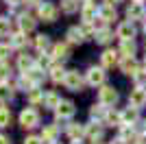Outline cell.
Listing matches in <instances>:
<instances>
[{"mask_svg": "<svg viewBox=\"0 0 146 144\" xmlns=\"http://www.w3.org/2000/svg\"><path fill=\"white\" fill-rule=\"evenodd\" d=\"M18 122L20 127L24 129V131H31V129H35V127H39V111H37L35 107H24L22 111H20L18 116Z\"/></svg>", "mask_w": 146, "mask_h": 144, "instance_id": "cell-1", "label": "cell"}, {"mask_svg": "<svg viewBox=\"0 0 146 144\" xmlns=\"http://www.w3.org/2000/svg\"><path fill=\"white\" fill-rule=\"evenodd\" d=\"M85 77L81 74L79 70H68L66 72V81H63V87L70 92H83V85H85Z\"/></svg>", "mask_w": 146, "mask_h": 144, "instance_id": "cell-2", "label": "cell"}, {"mask_svg": "<svg viewBox=\"0 0 146 144\" xmlns=\"http://www.w3.org/2000/svg\"><path fill=\"white\" fill-rule=\"evenodd\" d=\"M37 18L42 20V22H57V18H59V7L55 5V2H42V5L37 7Z\"/></svg>", "mask_w": 146, "mask_h": 144, "instance_id": "cell-3", "label": "cell"}, {"mask_svg": "<svg viewBox=\"0 0 146 144\" xmlns=\"http://www.w3.org/2000/svg\"><path fill=\"white\" fill-rule=\"evenodd\" d=\"M118 90L113 85H100V90H98V103L105 105V107H113L118 103Z\"/></svg>", "mask_w": 146, "mask_h": 144, "instance_id": "cell-4", "label": "cell"}, {"mask_svg": "<svg viewBox=\"0 0 146 144\" xmlns=\"http://www.w3.org/2000/svg\"><path fill=\"white\" fill-rule=\"evenodd\" d=\"M85 81H87V85H105V81H107V72H105V68L103 66H90L87 68V72H85Z\"/></svg>", "mask_w": 146, "mask_h": 144, "instance_id": "cell-5", "label": "cell"}, {"mask_svg": "<svg viewBox=\"0 0 146 144\" xmlns=\"http://www.w3.org/2000/svg\"><path fill=\"white\" fill-rule=\"evenodd\" d=\"M74 114H76L74 103L72 101H61V105L55 109V120L57 122H66V120H70Z\"/></svg>", "mask_w": 146, "mask_h": 144, "instance_id": "cell-6", "label": "cell"}, {"mask_svg": "<svg viewBox=\"0 0 146 144\" xmlns=\"http://www.w3.org/2000/svg\"><path fill=\"white\" fill-rule=\"evenodd\" d=\"M66 135L70 138L72 144H81V140H85V127L79 122H70V125H66Z\"/></svg>", "mask_w": 146, "mask_h": 144, "instance_id": "cell-7", "label": "cell"}, {"mask_svg": "<svg viewBox=\"0 0 146 144\" xmlns=\"http://www.w3.org/2000/svg\"><path fill=\"white\" fill-rule=\"evenodd\" d=\"M50 55H52V59H55V61L68 59V57L72 55V44H68V42H57V44H52Z\"/></svg>", "mask_w": 146, "mask_h": 144, "instance_id": "cell-8", "label": "cell"}, {"mask_svg": "<svg viewBox=\"0 0 146 144\" xmlns=\"http://www.w3.org/2000/svg\"><path fill=\"white\" fill-rule=\"evenodd\" d=\"M129 105H131V107H137V109L144 107L146 105V87L135 85L133 90L129 92Z\"/></svg>", "mask_w": 146, "mask_h": 144, "instance_id": "cell-9", "label": "cell"}, {"mask_svg": "<svg viewBox=\"0 0 146 144\" xmlns=\"http://www.w3.org/2000/svg\"><path fill=\"white\" fill-rule=\"evenodd\" d=\"M85 140H90L92 144H100V140H103V125L100 122H94L92 120L90 125H85Z\"/></svg>", "mask_w": 146, "mask_h": 144, "instance_id": "cell-10", "label": "cell"}, {"mask_svg": "<svg viewBox=\"0 0 146 144\" xmlns=\"http://www.w3.org/2000/svg\"><path fill=\"white\" fill-rule=\"evenodd\" d=\"M116 37L120 39V42H133L135 39V26H133V22H122V24H118V29H116Z\"/></svg>", "mask_w": 146, "mask_h": 144, "instance_id": "cell-11", "label": "cell"}, {"mask_svg": "<svg viewBox=\"0 0 146 144\" xmlns=\"http://www.w3.org/2000/svg\"><path fill=\"white\" fill-rule=\"evenodd\" d=\"M144 18H146L144 2H131L127 7V20L129 22H137V20H144Z\"/></svg>", "mask_w": 146, "mask_h": 144, "instance_id": "cell-12", "label": "cell"}, {"mask_svg": "<svg viewBox=\"0 0 146 144\" xmlns=\"http://www.w3.org/2000/svg\"><path fill=\"white\" fill-rule=\"evenodd\" d=\"M118 68H120V72H122V74H127V77H133L135 72L140 70V66H137L135 57H120Z\"/></svg>", "mask_w": 146, "mask_h": 144, "instance_id": "cell-13", "label": "cell"}, {"mask_svg": "<svg viewBox=\"0 0 146 144\" xmlns=\"http://www.w3.org/2000/svg\"><path fill=\"white\" fill-rule=\"evenodd\" d=\"M100 63H103V68H113L120 63V53L118 50H111V48H107L103 55H100Z\"/></svg>", "mask_w": 146, "mask_h": 144, "instance_id": "cell-14", "label": "cell"}, {"mask_svg": "<svg viewBox=\"0 0 146 144\" xmlns=\"http://www.w3.org/2000/svg\"><path fill=\"white\" fill-rule=\"evenodd\" d=\"M137 120H140V109H137V107H131V105H129V109L122 111V125H124V127H135Z\"/></svg>", "mask_w": 146, "mask_h": 144, "instance_id": "cell-15", "label": "cell"}, {"mask_svg": "<svg viewBox=\"0 0 146 144\" xmlns=\"http://www.w3.org/2000/svg\"><path fill=\"white\" fill-rule=\"evenodd\" d=\"M66 37H68V44H72V46H79V44H83V42L87 39L85 33H83V29H79V26H72V29H68Z\"/></svg>", "mask_w": 146, "mask_h": 144, "instance_id": "cell-16", "label": "cell"}, {"mask_svg": "<svg viewBox=\"0 0 146 144\" xmlns=\"http://www.w3.org/2000/svg\"><path fill=\"white\" fill-rule=\"evenodd\" d=\"M39 138L44 140V144H55L57 138H59V127H57V125H46Z\"/></svg>", "mask_w": 146, "mask_h": 144, "instance_id": "cell-17", "label": "cell"}, {"mask_svg": "<svg viewBox=\"0 0 146 144\" xmlns=\"http://www.w3.org/2000/svg\"><path fill=\"white\" fill-rule=\"evenodd\" d=\"M66 72L68 70H63V66H59V63H52V66L48 68V77H50V81H52V83H63V81H66Z\"/></svg>", "mask_w": 146, "mask_h": 144, "instance_id": "cell-18", "label": "cell"}, {"mask_svg": "<svg viewBox=\"0 0 146 144\" xmlns=\"http://www.w3.org/2000/svg\"><path fill=\"white\" fill-rule=\"evenodd\" d=\"M35 18L33 15H29V13H20L18 15V26L22 33H31V31H35Z\"/></svg>", "mask_w": 146, "mask_h": 144, "instance_id": "cell-19", "label": "cell"}, {"mask_svg": "<svg viewBox=\"0 0 146 144\" xmlns=\"http://www.w3.org/2000/svg\"><path fill=\"white\" fill-rule=\"evenodd\" d=\"M105 127H120L122 125V111H116V109H107V114L103 118Z\"/></svg>", "mask_w": 146, "mask_h": 144, "instance_id": "cell-20", "label": "cell"}, {"mask_svg": "<svg viewBox=\"0 0 146 144\" xmlns=\"http://www.w3.org/2000/svg\"><path fill=\"white\" fill-rule=\"evenodd\" d=\"M59 105H61V96L57 94L55 90H50V92H46V94H44V107H46V109L55 111Z\"/></svg>", "mask_w": 146, "mask_h": 144, "instance_id": "cell-21", "label": "cell"}, {"mask_svg": "<svg viewBox=\"0 0 146 144\" xmlns=\"http://www.w3.org/2000/svg\"><path fill=\"white\" fill-rule=\"evenodd\" d=\"M94 39H96V44H100V46H107L109 42H113V31H111L109 26H105V29L96 31Z\"/></svg>", "mask_w": 146, "mask_h": 144, "instance_id": "cell-22", "label": "cell"}, {"mask_svg": "<svg viewBox=\"0 0 146 144\" xmlns=\"http://www.w3.org/2000/svg\"><path fill=\"white\" fill-rule=\"evenodd\" d=\"M44 94H46V92H42L39 87H33V90H29V94H26V98H29V105H31V107L44 105Z\"/></svg>", "mask_w": 146, "mask_h": 144, "instance_id": "cell-23", "label": "cell"}, {"mask_svg": "<svg viewBox=\"0 0 146 144\" xmlns=\"http://www.w3.org/2000/svg\"><path fill=\"white\" fill-rule=\"evenodd\" d=\"M13 92H15L13 83H9V81H0V103L11 101V98H13Z\"/></svg>", "mask_w": 146, "mask_h": 144, "instance_id": "cell-24", "label": "cell"}, {"mask_svg": "<svg viewBox=\"0 0 146 144\" xmlns=\"http://www.w3.org/2000/svg\"><path fill=\"white\" fill-rule=\"evenodd\" d=\"M81 7H83V2H81V0H61V11L66 13V15L76 13Z\"/></svg>", "mask_w": 146, "mask_h": 144, "instance_id": "cell-25", "label": "cell"}, {"mask_svg": "<svg viewBox=\"0 0 146 144\" xmlns=\"http://www.w3.org/2000/svg\"><path fill=\"white\" fill-rule=\"evenodd\" d=\"M9 44H11L13 48H18V50H22V48L29 46V39H26V33H22V31H18V33H13L11 39H9Z\"/></svg>", "mask_w": 146, "mask_h": 144, "instance_id": "cell-26", "label": "cell"}, {"mask_svg": "<svg viewBox=\"0 0 146 144\" xmlns=\"http://www.w3.org/2000/svg\"><path fill=\"white\" fill-rule=\"evenodd\" d=\"M33 46L39 50V53H46V50H50L52 48V42H50L48 35H35V39H33Z\"/></svg>", "mask_w": 146, "mask_h": 144, "instance_id": "cell-27", "label": "cell"}, {"mask_svg": "<svg viewBox=\"0 0 146 144\" xmlns=\"http://www.w3.org/2000/svg\"><path fill=\"white\" fill-rule=\"evenodd\" d=\"M33 66H35V59H33L31 55H26V53L18 55V70L20 72H29Z\"/></svg>", "mask_w": 146, "mask_h": 144, "instance_id": "cell-28", "label": "cell"}, {"mask_svg": "<svg viewBox=\"0 0 146 144\" xmlns=\"http://www.w3.org/2000/svg\"><path fill=\"white\" fill-rule=\"evenodd\" d=\"M107 109H109V107H105V105H100V103H94V105L90 107V116H92V120H98V122H103L105 114H107Z\"/></svg>", "mask_w": 146, "mask_h": 144, "instance_id": "cell-29", "label": "cell"}, {"mask_svg": "<svg viewBox=\"0 0 146 144\" xmlns=\"http://www.w3.org/2000/svg\"><path fill=\"white\" fill-rule=\"evenodd\" d=\"M98 15H100V18H103L107 24L113 22V20H116V7H111V5H103L100 9H98Z\"/></svg>", "mask_w": 146, "mask_h": 144, "instance_id": "cell-30", "label": "cell"}, {"mask_svg": "<svg viewBox=\"0 0 146 144\" xmlns=\"http://www.w3.org/2000/svg\"><path fill=\"white\" fill-rule=\"evenodd\" d=\"M9 125H11V109L2 103V105H0V129H5V127H9Z\"/></svg>", "mask_w": 146, "mask_h": 144, "instance_id": "cell-31", "label": "cell"}, {"mask_svg": "<svg viewBox=\"0 0 146 144\" xmlns=\"http://www.w3.org/2000/svg\"><path fill=\"white\" fill-rule=\"evenodd\" d=\"M120 57H135V42H120Z\"/></svg>", "mask_w": 146, "mask_h": 144, "instance_id": "cell-32", "label": "cell"}, {"mask_svg": "<svg viewBox=\"0 0 146 144\" xmlns=\"http://www.w3.org/2000/svg\"><path fill=\"white\" fill-rule=\"evenodd\" d=\"M9 33H11V18L0 15V37H7Z\"/></svg>", "mask_w": 146, "mask_h": 144, "instance_id": "cell-33", "label": "cell"}, {"mask_svg": "<svg viewBox=\"0 0 146 144\" xmlns=\"http://www.w3.org/2000/svg\"><path fill=\"white\" fill-rule=\"evenodd\" d=\"M11 53H13V46H11V44H0V61H9Z\"/></svg>", "mask_w": 146, "mask_h": 144, "instance_id": "cell-34", "label": "cell"}, {"mask_svg": "<svg viewBox=\"0 0 146 144\" xmlns=\"http://www.w3.org/2000/svg\"><path fill=\"white\" fill-rule=\"evenodd\" d=\"M133 81L135 85H142V87H146V68H140V70L133 74Z\"/></svg>", "mask_w": 146, "mask_h": 144, "instance_id": "cell-35", "label": "cell"}, {"mask_svg": "<svg viewBox=\"0 0 146 144\" xmlns=\"http://www.w3.org/2000/svg\"><path fill=\"white\" fill-rule=\"evenodd\" d=\"M9 74H11L9 61H0V81H9Z\"/></svg>", "mask_w": 146, "mask_h": 144, "instance_id": "cell-36", "label": "cell"}, {"mask_svg": "<svg viewBox=\"0 0 146 144\" xmlns=\"http://www.w3.org/2000/svg\"><path fill=\"white\" fill-rule=\"evenodd\" d=\"M24 144H44V140L37 138V135H29V138L24 140Z\"/></svg>", "mask_w": 146, "mask_h": 144, "instance_id": "cell-37", "label": "cell"}, {"mask_svg": "<svg viewBox=\"0 0 146 144\" xmlns=\"http://www.w3.org/2000/svg\"><path fill=\"white\" fill-rule=\"evenodd\" d=\"M24 5H29V7H39V5H42V0H24Z\"/></svg>", "mask_w": 146, "mask_h": 144, "instance_id": "cell-38", "label": "cell"}, {"mask_svg": "<svg viewBox=\"0 0 146 144\" xmlns=\"http://www.w3.org/2000/svg\"><path fill=\"white\" fill-rule=\"evenodd\" d=\"M0 144H11V140L7 138L5 133H0Z\"/></svg>", "mask_w": 146, "mask_h": 144, "instance_id": "cell-39", "label": "cell"}, {"mask_svg": "<svg viewBox=\"0 0 146 144\" xmlns=\"http://www.w3.org/2000/svg\"><path fill=\"white\" fill-rule=\"evenodd\" d=\"M122 0H105V5H111V7H116V5H120Z\"/></svg>", "mask_w": 146, "mask_h": 144, "instance_id": "cell-40", "label": "cell"}, {"mask_svg": "<svg viewBox=\"0 0 146 144\" xmlns=\"http://www.w3.org/2000/svg\"><path fill=\"white\" fill-rule=\"evenodd\" d=\"M5 2H7V5H9V7H15V5H18V2H20V0H5Z\"/></svg>", "mask_w": 146, "mask_h": 144, "instance_id": "cell-41", "label": "cell"}, {"mask_svg": "<svg viewBox=\"0 0 146 144\" xmlns=\"http://www.w3.org/2000/svg\"><path fill=\"white\" fill-rule=\"evenodd\" d=\"M131 2H146V0H131Z\"/></svg>", "mask_w": 146, "mask_h": 144, "instance_id": "cell-42", "label": "cell"}, {"mask_svg": "<svg viewBox=\"0 0 146 144\" xmlns=\"http://www.w3.org/2000/svg\"><path fill=\"white\" fill-rule=\"evenodd\" d=\"M144 33H146V22H144Z\"/></svg>", "mask_w": 146, "mask_h": 144, "instance_id": "cell-43", "label": "cell"}, {"mask_svg": "<svg viewBox=\"0 0 146 144\" xmlns=\"http://www.w3.org/2000/svg\"><path fill=\"white\" fill-rule=\"evenodd\" d=\"M144 68H146V59H144Z\"/></svg>", "mask_w": 146, "mask_h": 144, "instance_id": "cell-44", "label": "cell"}]
</instances>
